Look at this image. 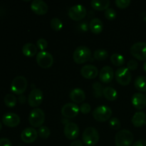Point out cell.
I'll return each instance as SVG.
<instances>
[{
	"mask_svg": "<svg viewBox=\"0 0 146 146\" xmlns=\"http://www.w3.org/2000/svg\"><path fill=\"white\" fill-rule=\"evenodd\" d=\"M91 51L85 46L77 47L73 54V59L77 64H83L91 59Z\"/></svg>",
	"mask_w": 146,
	"mask_h": 146,
	"instance_id": "1",
	"label": "cell"
},
{
	"mask_svg": "<svg viewBox=\"0 0 146 146\" xmlns=\"http://www.w3.org/2000/svg\"><path fill=\"white\" fill-rule=\"evenodd\" d=\"M133 134L128 130L118 131L115 137V143L116 146H131L133 142Z\"/></svg>",
	"mask_w": 146,
	"mask_h": 146,
	"instance_id": "2",
	"label": "cell"
},
{
	"mask_svg": "<svg viewBox=\"0 0 146 146\" xmlns=\"http://www.w3.org/2000/svg\"><path fill=\"white\" fill-rule=\"evenodd\" d=\"M83 142L87 146H94L99 141V133L96 128L88 127L83 133Z\"/></svg>",
	"mask_w": 146,
	"mask_h": 146,
	"instance_id": "3",
	"label": "cell"
},
{
	"mask_svg": "<svg viewBox=\"0 0 146 146\" xmlns=\"http://www.w3.org/2000/svg\"><path fill=\"white\" fill-rule=\"evenodd\" d=\"M29 121L31 126L40 128L45 121V113L40 108H34L31 111L29 116Z\"/></svg>",
	"mask_w": 146,
	"mask_h": 146,
	"instance_id": "4",
	"label": "cell"
},
{
	"mask_svg": "<svg viewBox=\"0 0 146 146\" xmlns=\"http://www.w3.org/2000/svg\"><path fill=\"white\" fill-rule=\"evenodd\" d=\"M93 117L98 122H105L111 118L112 115V110L106 106H98L93 111Z\"/></svg>",
	"mask_w": 146,
	"mask_h": 146,
	"instance_id": "5",
	"label": "cell"
},
{
	"mask_svg": "<svg viewBox=\"0 0 146 146\" xmlns=\"http://www.w3.org/2000/svg\"><path fill=\"white\" fill-rule=\"evenodd\" d=\"M28 82L25 77L19 76L14 78L11 84V91L17 95H21L26 91Z\"/></svg>",
	"mask_w": 146,
	"mask_h": 146,
	"instance_id": "6",
	"label": "cell"
},
{
	"mask_svg": "<svg viewBox=\"0 0 146 146\" xmlns=\"http://www.w3.org/2000/svg\"><path fill=\"white\" fill-rule=\"evenodd\" d=\"M115 78L120 85L123 86L129 85L131 81V71L128 68L121 67L115 71Z\"/></svg>",
	"mask_w": 146,
	"mask_h": 146,
	"instance_id": "7",
	"label": "cell"
},
{
	"mask_svg": "<svg viewBox=\"0 0 146 146\" xmlns=\"http://www.w3.org/2000/svg\"><path fill=\"white\" fill-rule=\"evenodd\" d=\"M131 55L139 61H146V43L137 42L130 49Z\"/></svg>",
	"mask_w": 146,
	"mask_h": 146,
	"instance_id": "8",
	"label": "cell"
},
{
	"mask_svg": "<svg viewBox=\"0 0 146 146\" xmlns=\"http://www.w3.org/2000/svg\"><path fill=\"white\" fill-rule=\"evenodd\" d=\"M37 64L42 68H48L53 65L54 58L50 53L41 51L36 55Z\"/></svg>",
	"mask_w": 146,
	"mask_h": 146,
	"instance_id": "9",
	"label": "cell"
},
{
	"mask_svg": "<svg viewBox=\"0 0 146 146\" xmlns=\"http://www.w3.org/2000/svg\"><path fill=\"white\" fill-rule=\"evenodd\" d=\"M86 9L81 4H76L68 9V17L74 21H80L83 19L86 16Z\"/></svg>",
	"mask_w": 146,
	"mask_h": 146,
	"instance_id": "10",
	"label": "cell"
},
{
	"mask_svg": "<svg viewBox=\"0 0 146 146\" xmlns=\"http://www.w3.org/2000/svg\"><path fill=\"white\" fill-rule=\"evenodd\" d=\"M43 92L38 88H34L31 92L28 97V103L30 106L37 107L41 104L43 101Z\"/></svg>",
	"mask_w": 146,
	"mask_h": 146,
	"instance_id": "11",
	"label": "cell"
},
{
	"mask_svg": "<svg viewBox=\"0 0 146 146\" xmlns=\"http://www.w3.org/2000/svg\"><path fill=\"white\" fill-rule=\"evenodd\" d=\"M79 111V107L76 104L68 103L61 108V114L66 118H73L78 115Z\"/></svg>",
	"mask_w": 146,
	"mask_h": 146,
	"instance_id": "12",
	"label": "cell"
},
{
	"mask_svg": "<svg viewBox=\"0 0 146 146\" xmlns=\"http://www.w3.org/2000/svg\"><path fill=\"white\" fill-rule=\"evenodd\" d=\"M64 133L68 140H74L79 135V128L74 123H68L65 125Z\"/></svg>",
	"mask_w": 146,
	"mask_h": 146,
	"instance_id": "13",
	"label": "cell"
},
{
	"mask_svg": "<svg viewBox=\"0 0 146 146\" xmlns=\"http://www.w3.org/2000/svg\"><path fill=\"white\" fill-rule=\"evenodd\" d=\"M38 132L34 128H27L21 133V141L25 143H32L36 140Z\"/></svg>",
	"mask_w": 146,
	"mask_h": 146,
	"instance_id": "14",
	"label": "cell"
},
{
	"mask_svg": "<svg viewBox=\"0 0 146 146\" xmlns=\"http://www.w3.org/2000/svg\"><path fill=\"white\" fill-rule=\"evenodd\" d=\"M2 122L6 126L14 128L20 123V118L17 114L14 113H7L3 115Z\"/></svg>",
	"mask_w": 146,
	"mask_h": 146,
	"instance_id": "15",
	"label": "cell"
},
{
	"mask_svg": "<svg viewBox=\"0 0 146 146\" xmlns=\"http://www.w3.org/2000/svg\"><path fill=\"white\" fill-rule=\"evenodd\" d=\"M31 9L38 15H44L48 11V5L42 0H34L31 2Z\"/></svg>",
	"mask_w": 146,
	"mask_h": 146,
	"instance_id": "16",
	"label": "cell"
},
{
	"mask_svg": "<svg viewBox=\"0 0 146 146\" xmlns=\"http://www.w3.org/2000/svg\"><path fill=\"white\" fill-rule=\"evenodd\" d=\"M81 74L84 78L86 79H93L98 76V70L95 66L88 64L81 68Z\"/></svg>",
	"mask_w": 146,
	"mask_h": 146,
	"instance_id": "17",
	"label": "cell"
},
{
	"mask_svg": "<svg viewBox=\"0 0 146 146\" xmlns=\"http://www.w3.org/2000/svg\"><path fill=\"white\" fill-rule=\"evenodd\" d=\"M115 76L113 69L111 66H104L101 68L99 74L100 80L104 84H108L112 81L113 76Z\"/></svg>",
	"mask_w": 146,
	"mask_h": 146,
	"instance_id": "18",
	"label": "cell"
},
{
	"mask_svg": "<svg viewBox=\"0 0 146 146\" xmlns=\"http://www.w3.org/2000/svg\"><path fill=\"white\" fill-rule=\"evenodd\" d=\"M131 102L136 109L142 110L146 106V96L141 93H136L132 96Z\"/></svg>",
	"mask_w": 146,
	"mask_h": 146,
	"instance_id": "19",
	"label": "cell"
},
{
	"mask_svg": "<svg viewBox=\"0 0 146 146\" xmlns=\"http://www.w3.org/2000/svg\"><path fill=\"white\" fill-rule=\"evenodd\" d=\"M69 97L72 101L76 104L82 103L86 99L85 92L81 88H74L70 92Z\"/></svg>",
	"mask_w": 146,
	"mask_h": 146,
	"instance_id": "20",
	"label": "cell"
},
{
	"mask_svg": "<svg viewBox=\"0 0 146 146\" xmlns=\"http://www.w3.org/2000/svg\"><path fill=\"white\" fill-rule=\"evenodd\" d=\"M132 123L136 128H141L146 124V115L143 111H139L134 114L133 116Z\"/></svg>",
	"mask_w": 146,
	"mask_h": 146,
	"instance_id": "21",
	"label": "cell"
},
{
	"mask_svg": "<svg viewBox=\"0 0 146 146\" xmlns=\"http://www.w3.org/2000/svg\"><path fill=\"white\" fill-rule=\"evenodd\" d=\"M89 28L92 33L95 34H99L100 33L102 32L104 29L102 21L98 18H94L90 22Z\"/></svg>",
	"mask_w": 146,
	"mask_h": 146,
	"instance_id": "22",
	"label": "cell"
},
{
	"mask_svg": "<svg viewBox=\"0 0 146 146\" xmlns=\"http://www.w3.org/2000/svg\"><path fill=\"white\" fill-rule=\"evenodd\" d=\"M93 9L97 11H104L108 9L110 6V1L108 0H93L91 2Z\"/></svg>",
	"mask_w": 146,
	"mask_h": 146,
	"instance_id": "23",
	"label": "cell"
},
{
	"mask_svg": "<svg viewBox=\"0 0 146 146\" xmlns=\"http://www.w3.org/2000/svg\"><path fill=\"white\" fill-rule=\"evenodd\" d=\"M22 53L25 56L33 57L36 54L37 48L34 44L27 43L22 47Z\"/></svg>",
	"mask_w": 146,
	"mask_h": 146,
	"instance_id": "24",
	"label": "cell"
},
{
	"mask_svg": "<svg viewBox=\"0 0 146 146\" xmlns=\"http://www.w3.org/2000/svg\"><path fill=\"white\" fill-rule=\"evenodd\" d=\"M103 96L105 97L106 99L110 101H113L118 98V93H117L116 90L114 89L113 88L108 86L104 88Z\"/></svg>",
	"mask_w": 146,
	"mask_h": 146,
	"instance_id": "25",
	"label": "cell"
},
{
	"mask_svg": "<svg viewBox=\"0 0 146 146\" xmlns=\"http://www.w3.org/2000/svg\"><path fill=\"white\" fill-rule=\"evenodd\" d=\"M135 88L141 92L146 91V77L144 76H139L137 77L134 82Z\"/></svg>",
	"mask_w": 146,
	"mask_h": 146,
	"instance_id": "26",
	"label": "cell"
},
{
	"mask_svg": "<svg viewBox=\"0 0 146 146\" xmlns=\"http://www.w3.org/2000/svg\"><path fill=\"white\" fill-rule=\"evenodd\" d=\"M111 63L115 66H121L125 64V58L119 54H114L111 57Z\"/></svg>",
	"mask_w": 146,
	"mask_h": 146,
	"instance_id": "27",
	"label": "cell"
},
{
	"mask_svg": "<svg viewBox=\"0 0 146 146\" xmlns=\"http://www.w3.org/2000/svg\"><path fill=\"white\" fill-rule=\"evenodd\" d=\"M17 98L13 94H9L5 96L4 98V102L5 105L9 108H13L17 105Z\"/></svg>",
	"mask_w": 146,
	"mask_h": 146,
	"instance_id": "28",
	"label": "cell"
},
{
	"mask_svg": "<svg viewBox=\"0 0 146 146\" xmlns=\"http://www.w3.org/2000/svg\"><path fill=\"white\" fill-rule=\"evenodd\" d=\"M94 56L97 61H102L106 59L108 56V51L105 49H98L94 52Z\"/></svg>",
	"mask_w": 146,
	"mask_h": 146,
	"instance_id": "29",
	"label": "cell"
},
{
	"mask_svg": "<svg viewBox=\"0 0 146 146\" xmlns=\"http://www.w3.org/2000/svg\"><path fill=\"white\" fill-rule=\"evenodd\" d=\"M50 25H51V29L56 31H60L63 27L62 21L58 18H53L51 20Z\"/></svg>",
	"mask_w": 146,
	"mask_h": 146,
	"instance_id": "30",
	"label": "cell"
},
{
	"mask_svg": "<svg viewBox=\"0 0 146 146\" xmlns=\"http://www.w3.org/2000/svg\"><path fill=\"white\" fill-rule=\"evenodd\" d=\"M93 89H94V95L96 98H100L103 95V87L101 84L98 82L94 83L93 85Z\"/></svg>",
	"mask_w": 146,
	"mask_h": 146,
	"instance_id": "31",
	"label": "cell"
},
{
	"mask_svg": "<svg viewBox=\"0 0 146 146\" xmlns=\"http://www.w3.org/2000/svg\"><path fill=\"white\" fill-rule=\"evenodd\" d=\"M38 134L39 135V136L41 138H44V139H46L51 135V131H50L49 128L48 127L45 126V125H42L41 127H40L38 131Z\"/></svg>",
	"mask_w": 146,
	"mask_h": 146,
	"instance_id": "32",
	"label": "cell"
},
{
	"mask_svg": "<svg viewBox=\"0 0 146 146\" xmlns=\"http://www.w3.org/2000/svg\"><path fill=\"white\" fill-rule=\"evenodd\" d=\"M109 125L112 129L118 130L121 128V122L117 118H112L109 121Z\"/></svg>",
	"mask_w": 146,
	"mask_h": 146,
	"instance_id": "33",
	"label": "cell"
},
{
	"mask_svg": "<svg viewBox=\"0 0 146 146\" xmlns=\"http://www.w3.org/2000/svg\"><path fill=\"white\" fill-rule=\"evenodd\" d=\"M104 15H105L106 18L107 19L113 20L115 19L117 14L114 9H108L106 10L105 13H104Z\"/></svg>",
	"mask_w": 146,
	"mask_h": 146,
	"instance_id": "34",
	"label": "cell"
},
{
	"mask_svg": "<svg viewBox=\"0 0 146 146\" xmlns=\"http://www.w3.org/2000/svg\"><path fill=\"white\" fill-rule=\"evenodd\" d=\"M115 5L120 9H125L131 4L130 0H116L115 1Z\"/></svg>",
	"mask_w": 146,
	"mask_h": 146,
	"instance_id": "35",
	"label": "cell"
},
{
	"mask_svg": "<svg viewBox=\"0 0 146 146\" xmlns=\"http://www.w3.org/2000/svg\"><path fill=\"white\" fill-rule=\"evenodd\" d=\"M36 45L41 51H44L48 46V43H47L46 40L44 39V38H39L37 41Z\"/></svg>",
	"mask_w": 146,
	"mask_h": 146,
	"instance_id": "36",
	"label": "cell"
},
{
	"mask_svg": "<svg viewBox=\"0 0 146 146\" xmlns=\"http://www.w3.org/2000/svg\"><path fill=\"white\" fill-rule=\"evenodd\" d=\"M79 109H80V111H81L83 114H85V115H86V114L89 113L91 112V105H90V104H86V103H84V104H81V106H80Z\"/></svg>",
	"mask_w": 146,
	"mask_h": 146,
	"instance_id": "37",
	"label": "cell"
},
{
	"mask_svg": "<svg viewBox=\"0 0 146 146\" xmlns=\"http://www.w3.org/2000/svg\"><path fill=\"white\" fill-rule=\"evenodd\" d=\"M138 62L135 60H131L127 63V68L131 71H134V70L137 69L138 68Z\"/></svg>",
	"mask_w": 146,
	"mask_h": 146,
	"instance_id": "38",
	"label": "cell"
},
{
	"mask_svg": "<svg viewBox=\"0 0 146 146\" xmlns=\"http://www.w3.org/2000/svg\"><path fill=\"white\" fill-rule=\"evenodd\" d=\"M0 146H12V144L9 140L4 138L0 139Z\"/></svg>",
	"mask_w": 146,
	"mask_h": 146,
	"instance_id": "39",
	"label": "cell"
},
{
	"mask_svg": "<svg viewBox=\"0 0 146 146\" xmlns=\"http://www.w3.org/2000/svg\"><path fill=\"white\" fill-rule=\"evenodd\" d=\"M132 146H146V141L145 140H140V141L134 143Z\"/></svg>",
	"mask_w": 146,
	"mask_h": 146,
	"instance_id": "40",
	"label": "cell"
},
{
	"mask_svg": "<svg viewBox=\"0 0 146 146\" xmlns=\"http://www.w3.org/2000/svg\"><path fill=\"white\" fill-rule=\"evenodd\" d=\"M82 141H79V140H76V141H74L71 143L70 146H83Z\"/></svg>",
	"mask_w": 146,
	"mask_h": 146,
	"instance_id": "41",
	"label": "cell"
},
{
	"mask_svg": "<svg viewBox=\"0 0 146 146\" xmlns=\"http://www.w3.org/2000/svg\"><path fill=\"white\" fill-rule=\"evenodd\" d=\"M80 27H81V29H82L83 31H86L87 30H88V25H87L86 22H83L82 24L80 25Z\"/></svg>",
	"mask_w": 146,
	"mask_h": 146,
	"instance_id": "42",
	"label": "cell"
},
{
	"mask_svg": "<svg viewBox=\"0 0 146 146\" xmlns=\"http://www.w3.org/2000/svg\"><path fill=\"white\" fill-rule=\"evenodd\" d=\"M19 101L20 104H24L26 102V96H25L22 95V96H20L19 97Z\"/></svg>",
	"mask_w": 146,
	"mask_h": 146,
	"instance_id": "43",
	"label": "cell"
},
{
	"mask_svg": "<svg viewBox=\"0 0 146 146\" xmlns=\"http://www.w3.org/2000/svg\"><path fill=\"white\" fill-rule=\"evenodd\" d=\"M143 70L145 72H146V61L143 64Z\"/></svg>",
	"mask_w": 146,
	"mask_h": 146,
	"instance_id": "44",
	"label": "cell"
},
{
	"mask_svg": "<svg viewBox=\"0 0 146 146\" xmlns=\"http://www.w3.org/2000/svg\"><path fill=\"white\" fill-rule=\"evenodd\" d=\"M1 128H2V125H1V123L0 122V131H1Z\"/></svg>",
	"mask_w": 146,
	"mask_h": 146,
	"instance_id": "45",
	"label": "cell"
}]
</instances>
